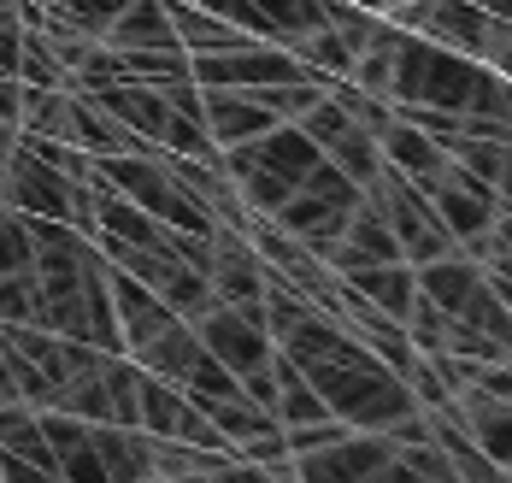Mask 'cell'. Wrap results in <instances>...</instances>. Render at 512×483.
Listing matches in <instances>:
<instances>
[{
	"label": "cell",
	"instance_id": "cell-1",
	"mask_svg": "<svg viewBox=\"0 0 512 483\" xmlns=\"http://www.w3.org/2000/svg\"><path fill=\"white\" fill-rule=\"evenodd\" d=\"M318 401L342 419L348 430H389L401 413H412L407 377H395L377 354H359V360H318L307 366Z\"/></svg>",
	"mask_w": 512,
	"mask_h": 483
},
{
	"label": "cell",
	"instance_id": "cell-2",
	"mask_svg": "<svg viewBox=\"0 0 512 483\" xmlns=\"http://www.w3.org/2000/svg\"><path fill=\"white\" fill-rule=\"evenodd\" d=\"M483 59H465L454 48H436L424 36L401 30L395 42V77H389V101L395 107H436V112H465L477 95Z\"/></svg>",
	"mask_w": 512,
	"mask_h": 483
},
{
	"label": "cell",
	"instance_id": "cell-3",
	"mask_svg": "<svg viewBox=\"0 0 512 483\" xmlns=\"http://www.w3.org/2000/svg\"><path fill=\"white\" fill-rule=\"evenodd\" d=\"M189 77L201 89H265V83H289V77H307V71L277 42H236V48H218V54H189Z\"/></svg>",
	"mask_w": 512,
	"mask_h": 483
},
{
	"label": "cell",
	"instance_id": "cell-4",
	"mask_svg": "<svg viewBox=\"0 0 512 483\" xmlns=\"http://www.w3.org/2000/svg\"><path fill=\"white\" fill-rule=\"evenodd\" d=\"M0 207H12L24 218H71V177L18 136L12 160H6V177H0Z\"/></svg>",
	"mask_w": 512,
	"mask_h": 483
},
{
	"label": "cell",
	"instance_id": "cell-5",
	"mask_svg": "<svg viewBox=\"0 0 512 483\" xmlns=\"http://www.w3.org/2000/svg\"><path fill=\"white\" fill-rule=\"evenodd\" d=\"M401 30L412 36H424V42H436V48H454L465 59H483V42H489V12L483 6H471V0H407V6H395L389 12Z\"/></svg>",
	"mask_w": 512,
	"mask_h": 483
},
{
	"label": "cell",
	"instance_id": "cell-6",
	"mask_svg": "<svg viewBox=\"0 0 512 483\" xmlns=\"http://www.w3.org/2000/svg\"><path fill=\"white\" fill-rule=\"evenodd\" d=\"M395 436H383V430H348L342 442H330V448H312V454H295L289 460V472L295 483H365L383 460H395Z\"/></svg>",
	"mask_w": 512,
	"mask_h": 483
},
{
	"label": "cell",
	"instance_id": "cell-7",
	"mask_svg": "<svg viewBox=\"0 0 512 483\" xmlns=\"http://www.w3.org/2000/svg\"><path fill=\"white\" fill-rule=\"evenodd\" d=\"M377 148H383V165H395L418 195H436V189H442V177H448V148H442L436 136H424L412 118L395 112L389 130L377 136Z\"/></svg>",
	"mask_w": 512,
	"mask_h": 483
},
{
	"label": "cell",
	"instance_id": "cell-8",
	"mask_svg": "<svg viewBox=\"0 0 512 483\" xmlns=\"http://www.w3.org/2000/svg\"><path fill=\"white\" fill-rule=\"evenodd\" d=\"M201 124H206V136H212V148H236V142L265 136L283 118L265 107L254 89H201Z\"/></svg>",
	"mask_w": 512,
	"mask_h": 483
},
{
	"label": "cell",
	"instance_id": "cell-9",
	"mask_svg": "<svg viewBox=\"0 0 512 483\" xmlns=\"http://www.w3.org/2000/svg\"><path fill=\"white\" fill-rule=\"evenodd\" d=\"M101 112H112L130 136H142L148 148H159L165 142V124H171V101L159 95L154 83H130V77H118V83H106V89H95L89 95Z\"/></svg>",
	"mask_w": 512,
	"mask_h": 483
},
{
	"label": "cell",
	"instance_id": "cell-10",
	"mask_svg": "<svg viewBox=\"0 0 512 483\" xmlns=\"http://www.w3.org/2000/svg\"><path fill=\"white\" fill-rule=\"evenodd\" d=\"M89 448L101 454L106 483H148L154 478V436L142 425H89Z\"/></svg>",
	"mask_w": 512,
	"mask_h": 483
},
{
	"label": "cell",
	"instance_id": "cell-11",
	"mask_svg": "<svg viewBox=\"0 0 512 483\" xmlns=\"http://www.w3.org/2000/svg\"><path fill=\"white\" fill-rule=\"evenodd\" d=\"M348 213H354V207H336V201H324V195H312V189H295V195H289V201H283L271 218H277V224H283L295 242H307L312 254L324 260V254L342 242Z\"/></svg>",
	"mask_w": 512,
	"mask_h": 483
},
{
	"label": "cell",
	"instance_id": "cell-12",
	"mask_svg": "<svg viewBox=\"0 0 512 483\" xmlns=\"http://www.w3.org/2000/svg\"><path fill=\"white\" fill-rule=\"evenodd\" d=\"M454 401H460V419H465V430H471V442H477L495 466L512 472V401H495V395H483V389H471V383H465Z\"/></svg>",
	"mask_w": 512,
	"mask_h": 483
},
{
	"label": "cell",
	"instance_id": "cell-13",
	"mask_svg": "<svg viewBox=\"0 0 512 483\" xmlns=\"http://www.w3.org/2000/svg\"><path fill=\"white\" fill-rule=\"evenodd\" d=\"M106 48H177V30H171V6L165 0H124V12L101 30Z\"/></svg>",
	"mask_w": 512,
	"mask_h": 483
},
{
	"label": "cell",
	"instance_id": "cell-14",
	"mask_svg": "<svg viewBox=\"0 0 512 483\" xmlns=\"http://www.w3.org/2000/svg\"><path fill=\"white\" fill-rule=\"evenodd\" d=\"M130 360H136L142 372L165 377V383H183V377H189V366L201 360V336H195V324H189V319H171L159 336H148Z\"/></svg>",
	"mask_w": 512,
	"mask_h": 483
},
{
	"label": "cell",
	"instance_id": "cell-15",
	"mask_svg": "<svg viewBox=\"0 0 512 483\" xmlns=\"http://www.w3.org/2000/svg\"><path fill=\"white\" fill-rule=\"evenodd\" d=\"M359 295L377 307V313H389L395 324H407V313H412V301H418V271L407 266V260H383V266H359L354 277Z\"/></svg>",
	"mask_w": 512,
	"mask_h": 483
},
{
	"label": "cell",
	"instance_id": "cell-16",
	"mask_svg": "<svg viewBox=\"0 0 512 483\" xmlns=\"http://www.w3.org/2000/svg\"><path fill=\"white\" fill-rule=\"evenodd\" d=\"M165 6H171V30H177V48L183 54H218V48L254 42V36H242L236 24H224L218 12H206L195 0H165Z\"/></svg>",
	"mask_w": 512,
	"mask_h": 483
},
{
	"label": "cell",
	"instance_id": "cell-17",
	"mask_svg": "<svg viewBox=\"0 0 512 483\" xmlns=\"http://www.w3.org/2000/svg\"><path fill=\"white\" fill-rule=\"evenodd\" d=\"M418 271V295L424 301H436L442 313H460V301L477 289V277H483V266L477 260H465L460 248L454 254H442V260H430V266H412Z\"/></svg>",
	"mask_w": 512,
	"mask_h": 483
},
{
	"label": "cell",
	"instance_id": "cell-18",
	"mask_svg": "<svg viewBox=\"0 0 512 483\" xmlns=\"http://www.w3.org/2000/svg\"><path fill=\"white\" fill-rule=\"evenodd\" d=\"M18 136H42V142H71V89H30L18 101Z\"/></svg>",
	"mask_w": 512,
	"mask_h": 483
},
{
	"label": "cell",
	"instance_id": "cell-19",
	"mask_svg": "<svg viewBox=\"0 0 512 483\" xmlns=\"http://www.w3.org/2000/svg\"><path fill=\"white\" fill-rule=\"evenodd\" d=\"M271 372H277V401H271V413H277V425H312V419H324L330 407L318 401V389H312V377L295 366V360H271Z\"/></svg>",
	"mask_w": 512,
	"mask_h": 483
},
{
	"label": "cell",
	"instance_id": "cell-20",
	"mask_svg": "<svg viewBox=\"0 0 512 483\" xmlns=\"http://www.w3.org/2000/svg\"><path fill=\"white\" fill-rule=\"evenodd\" d=\"M118 54V48H112ZM118 77H130V83H177V77H189V54L183 48H124L118 54Z\"/></svg>",
	"mask_w": 512,
	"mask_h": 483
},
{
	"label": "cell",
	"instance_id": "cell-21",
	"mask_svg": "<svg viewBox=\"0 0 512 483\" xmlns=\"http://www.w3.org/2000/svg\"><path fill=\"white\" fill-rule=\"evenodd\" d=\"M342 242H354V248L365 254V260H371V266H383V260H401V242H395L389 218L377 213L371 201H359L354 213H348V230H342Z\"/></svg>",
	"mask_w": 512,
	"mask_h": 483
},
{
	"label": "cell",
	"instance_id": "cell-22",
	"mask_svg": "<svg viewBox=\"0 0 512 483\" xmlns=\"http://www.w3.org/2000/svg\"><path fill=\"white\" fill-rule=\"evenodd\" d=\"M324 160H336L348 177H354L359 189H371V177L383 171V148H377V136L371 130H359V124H348L330 148H324Z\"/></svg>",
	"mask_w": 512,
	"mask_h": 483
},
{
	"label": "cell",
	"instance_id": "cell-23",
	"mask_svg": "<svg viewBox=\"0 0 512 483\" xmlns=\"http://www.w3.org/2000/svg\"><path fill=\"white\" fill-rule=\"evenodd\" d=\"M254 6H259V18L271 24L277 48H289L295 36H307V30L324 24V0H254Z\"/></svg>",
	"mask_w": 512,
	"mask_h": 483
},
{
	"label": "cell",
	"instance_id": "cell-24",
	"mask_svg": "<svg viewBox=\"0 0 512 483\" xmlns=\"http://www.w3.org/2000/svg\"><path fill=\"white\" fill-rule=\"evenodd\" d=\"M454 319H465L471 330H483L489 342H501V348L512 354V313L501 307V301H495V289H489L483 277H477V289H471V295L460 301V313H454Z\"/></svg>",
	"mask_w": 512,
	"mask_h": 483
},
{
	"label": "cell",
	"instance_id": "cell-25",
	"mask_svg": "<svg viewBox=\"0 0 512 483\" xmlns=\"http://www.w3.org/2000/svg\"><path fill=\"white\" fill-rule=\"evenodd\" d=\"M18 83H30V89H65V65L48 48V36L30 30V24H24V42H18Z\"/></svg>",
	"mask_w": 512,
	"mask_h": 483
},
{
	"label": "cell",
	"instance_id": "cell-26",
	"mask_svg": "<svg viewBox=\"0 0 512 483\" xmlns=\"http://www.w3.org/2000/svg\"><path fill=\"white\" fill-rule=\"evenodd\" d=\"M36 319H42V283H36V266L6 271V277H0V324H36Z\"/></svg>",
	"mask_w": 512,
	"mask_h": 483
},
{
	"label": "cell",
	"instance_id": "cell-27",
	"mask_svg": "<svg viewBox=\"0 0 512 483\" xmlns=\"http://www.w3.org/2000/svg\"><path fill=\"white\" fill-rule=\"evenodd\" d=\"M448 324H454V313H442L436 301H412V313H407V342L418 348V354H436L442 342H448Z\"/></svg>",
	"mask_w": 512,
	"mask_h": 483
},
{
	"label": "cell",
	"instance_id": "cell-28",
	"mask_svg": "<svg viewBox=\"0 0 512 483\" xmlns=\"http://www.w3.org/2000/svg\"><path fill=\"white\" fill-rule=\"evenodd\" d=\"M30 266H36V248H30V224H24V213L0 207V277H6V271H30Z\"/></svg>",
	"mask_w": 512,
	"mask_h": 483
},
{
	"label": "cell",
	"instance_id": "cell-29",
	"mask_svg": "<svg viewBox=\"0 0 512 483\" xmlns=\"http://www.w3.org/2000/svg\"><path fill=\"white\" fill-rule=\"evenodd\" d=\"M295 124L307 130L312 142H318V154H324V148H330V142H336V136H342V130H348L354 118H348V112H342V101H336V95L324 89V95H318V107H312V112H301Z\"/></svg>",
	"mask_w": 512,
	"mask_h": 483
},
{
	"label": "cell",
	"instance_id": "cell-30",
	"mask_svg": "<svg viewBox=\"0 0 512 483\" xmlns=\"http://www.w3.org/2000/svg\"><path fill=\"white\" fill-rule=\"evenodd\" d=\"M448 460H454V478H460V483H512V472H507V466H495V460H489V454H483L477 442H465V448H454Z\"/></svg>",
	"mask_w": 512,
	"mask_h": 483
},
{
	"label": "cell",
	"instance_id": "cell-31",
	"mask_svg": "<svg viewBox=\"0 0 512 483\" xmlns=\"http://www.w3.org/2000/svg\"><path fill=\"white\" fill-rule=\"evenodd\" d=\"M59 478L65 483H106V466H101V454L89 448V436H83L77 448L59 454Z\"/></svg>",
	"mask_w": 512,
	"mask_h": 483
},
{
	"label": "cell",
	"instance_id": "cell-32",
	"mask_svg": "<svg viewBox=\"0 0 512 483\" xmlns=\"http://www.w3.org/2000/svg\"><path fill=\"white\" fill-rule=\"evenodd\" d=\"M483 65H489V71H501V77L512 83V24H507V18H495V24H489V42H483Z\"/></svg>",
	"mask_w": 512,
	"mask_h": 483
},
{
	"label": "cell",
	"instance_id": "cell-33",
	"mask_svg": "<svg viewBox=\"0 0 512 483\" xmlns=\"http://www.w3.org/2000/svg\"><path fill=\"white\" fill-rule=\"evenodd\" d=\"M0 483H65L53 466H36V460H18L0 448Z\"/></svg>",
	"mask_w": 512,
	"mask_h": 483
},
{
	"label": "cell",
	"instance_id": "cell-34",
	"mask_svg": "<svg viewBox=\"0 0 512 483\" xmlns=\"http://www.w3.org/2000/svg\"><path fill=\"white\" fill-rule=\"evenodd\" d=\"M18 101H24V83L12 71H0V124H18Z\"/></svg>",
	"mask_w": 512,
	"mask_h": 483
},
{
	"label": "cell",
	"instance_id": "cell-35",
	"mask_svg": "<svg viewBox=\"0 0 512 483\" xmlns=\"http://www.w3.org/2000/svg\"><path fill=\"white\" fill-rule=\"evenodd\" d=\"M365 483H430V478H418V472H412L407 460L395 454V460H383V466H377V472H371Z\"/></svg>",
	"mask_w": 512,
	"mask_h": 483
},
{
	"label": "cell",
	"instance_id": "cell-36",
	"mask_svg": "<svg viewBox=\"0 0 512 483\" xmlns=\"http://www.w3.org/2000/svg\"><path fill=\"white\" fill-rule=\"evenodd\" d=\"M495 201H501V207H512V142L501 148V171H495Z\"/></svg>",
	"mask_w": 512,
	"mask_h": 483
},
{
	"label": "cell",
	"instance_id": "cell-37",
	"mask_svg": "<svg viewBox=\"0 0 512 483\" xmlns=\"http://www.w3.org/2000/svg\"><path fill=\"white\" fill-rule=\"evenodd\" d=\"M483 283L495 289V301H501V307L512 313V271H483Z\"/></svg>",
	"mask_w": 512,
	"mask_h": 483
},
{
	"label": "cell",
	"instance_id": "cell-38",
	"mask_svg": "<svg viewBox=\"0 0 512 483\" xmlns=\"http://www.w3.org/2000/svg\"><path fill=\"white\" fill-rule=\"evenodd\" d=\"M12 142H18V124H0V177H6V160H12Z\"/></svg>",
	"mask_w": 512,
	"mask_h": 483
},
{
	"label": "cell",
	"instance_id": "cell-39",
	"mask_svg": "<svg viewBox=\"0 0 512 483\" xmlns=\"http://www.w3.org/2000/svg\"><path fill=\"white\" fill-rule=\"evenodd\" d=\"M159 483H218L212 472H183V478H159Z\"/></svg>",
	"mask_w": 512,
	"mask_h": 483
},
{
	"label": "cell",
	"instance_id": "cell-40",
	"mask_svg": "<svg viewBox=\"0 0 512 483\" xmlns=\"http://www.w3.org/2000/svg\"><path fill=\"white\" fill-rule=\"evenodd\" d=\"M395 6H407V0H383V12H395Z\"/></svg>",
	"mask_w": 512,
	"mask_h": 483
},
{
	"label": "cell",
	"instance_id": "cell-41",
	"mask_svg": "<svg viewBox=\"0 0 512 483\" xmlns=\"http://www.w3.org/2000/svg\"><path fill=\"white\" fill-rule=\"evenodd\" d=\"M195 6H206V0H195Z\"/></svg>",
	"mask_w": 512,
	"mask_h": 483
},
{
	"label": "cell",
	"instance_id": "cell-42",
	"mask_svg": "<svg viewBox=\"0 0 512 483\" xmlns=\"http://www.w3.org/2000/svg\"><path fill=\"white\" fill-rule=\"evenodd\" d=\"M148 483H159V478H148Z\"/></svg>",
	"mask_w": 512,
	"mask_h": 483
}]
</instances>
